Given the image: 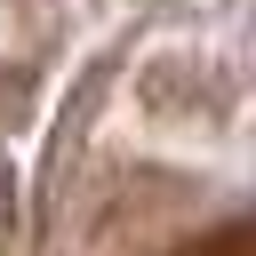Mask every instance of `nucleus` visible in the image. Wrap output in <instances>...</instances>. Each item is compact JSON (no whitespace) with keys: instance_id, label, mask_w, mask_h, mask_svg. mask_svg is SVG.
I'll list each match as a JSON object with an SVG mask.
<instances>
[{"instance_id":"f257e3e1","label":"nucleus","mask_w":256,"mask_h":256,"mask_svg":"<svg viewBox=\"0 0 256 256\" xmlns=\"http://www.w3.org/2000/svg\"><path fill=\"white\" fill-rule=\"evenodd\" d=\"M184 256H256V224H232V232H216V240H200Z\"/></svg>"}]
</instances>
